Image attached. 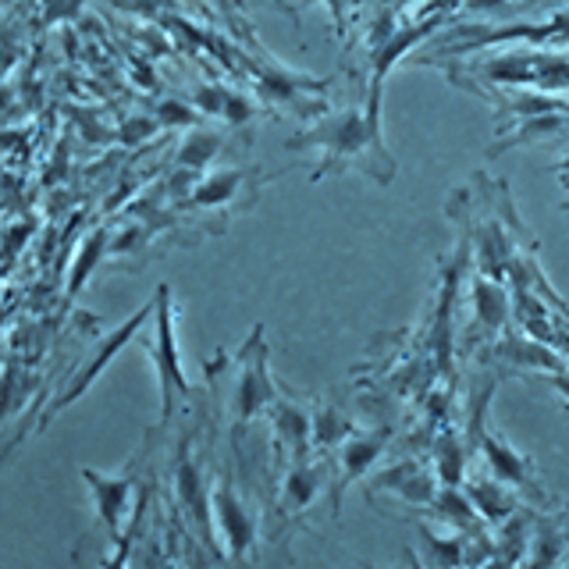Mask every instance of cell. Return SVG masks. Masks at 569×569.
<instances>
[{"label": "cell", "instance_id": "obj_1", "mask_svg": "<svg viewBox=\"0 0 569 569\" xmlns=\"http://www.w3.org/2000/svg\"><path fill=\"white\" fill-rule=\"evenodd\" d=\"M150 356L157 363V381H160V417H171L178 402L189 396V381L182 370V356H178V338H174V317H171V292L168 284H160L157 292V342L150 346Z\"/></svg>", "mask_w": 569, "mask_h": 569}, {"label": "cell", "instance_id": "obj_2", "mask_svg": "<svg viewBox=\"0 0 569 569\" xmlns=\"http://www.w3.org/2000/svg\"><path fill=\"white\" fill-rule=\"evenodd\" d=\"M231 406H236L239 427L249 423L257 413H263L267 406H274V385H271V373H267V363H263L260 328L253 331L249 346L239 356V381H236V396H231Z\"/></svg>", "mask_w": 569, "mask_h": 569}, {"label": "cell", "instance_id": "obj_3", "mask_svg": "<svg viewBox=\"0 0 569 569\" xmlns=\"http://www.w3.org/2000/svg\"><path fill=\"white\" fill-rule=\"evenodd\" d=\"M210 509H213V523L221 527L224 541L231 548V559H242V551L257 538V520H253V512L239 502L231 480H218V488L210 491Z\"/></svg>", "mask_w": 569, "mask_h": 569}, {"label": "cell", "instance_id": "obj_4", "mask_svg": "<svg viewBox=\"0 0 569 569\" xmlns=\"http://www.w3.org/2000/svg\"><path fill=\"white\" fill-rule=\"evenodd\" d=\"M174 495H178V506L189 512V520L196 523V530H203L207 545H213V509H210V495L203 491V477L200 467L192 462L189 449H182L178 456V467H174Z\"/></svg>", "mask_w": 569, "mask_h": 569}, {"label": "cell", "instance_id": "obj_5", "mask_svg": "<svg viewBox=\"0 0 569 569\" xmlns=\"http://www.w3.org/2000/svg\"><path fill=\"white\" fill-rule=\"evenodd\" d=\"M82 480L93 491V506L100 523H107V530L118 533L124 516H129V502H132V477H103L97 470H82Z\"/></svg>", "mask_w": 569, "mask_h": 569}, {"label": "cell", "instance_id": "obj_6", "mask_svg": "<svg viewBox=\"0 0 569 569\" xmlns=\"http://www.w3.org/2000/svg\"><path fill=\"white\" fill-rule=\"evenodd\" d=\"M153 310H157V299H153V307H142V310H136V313H132V320H124V325L118 328V335H111V338H107V342L100 346V352L93 356V363H86V367L76 373V381L68 385V391H64L61 402L53 406V409H61V406H68V402H76V399L82 396V391L100 378V370L107 367V360H111V356H114L124 342H129V338H132L142 325H147V317H150Z\"/></svg>", "mask_w": 569, "mask_h": 569}, {"label": "cell", "instance_id": "obj_7", "mask_svg": "<svg viewBox=\"0 0 569 569\" xmlns=\"http://www.w3.org/2000/svg\"><path fill=\"white\" fill-rule=\"evenodd\" d=\"M370 488H391L402 498H409V502H435V480L417 462H402V467L381 473Z\"/></svg>", "mask_w": 569, "mask_h": 569}, {"label": "cell", "instance_id": "obj_8", "mask_svg": "<svg viewBox=\"0 0 569 569\" xmlns=\"http://www.w3.org/2000/svg\"><path fill=\"white\" fill-rule=\"evenodd\" d=\"M385 441H388V431H378V435H352L342 445V480H346V485H352L356 477H363V470H370V462L381 456Z\"/></svg>", "mask_w": 569, "mask_h": 569}, {"label": "cell", "instance_id": "obj_9", "mask_svg": "<svg viewBox=\"0 0 569 569\" xmlns=\"http://www.w3.org/2000/svg\"><path fill=\"white\" fill-rule=\"evenodd\" d=\"M317 488H320L317 470H310V467H296V470L289 473V485H284L281 509H292V512L307 509V506L313 502V498H317Z\"/></svg>", "mask_w": 569, "mask_h": 569}, {"label": "cell", "instance_id": "obj_10", "mask_svg": "<svg viewBox=\"0 0 569 569\" xmlns=\"http://www.w3.org/2000/svg\"><path fill=\"white\" fill-rule=\"evenodd\" d=\"M485 452H488V462H491V470L502 477V480H520L523 477V462L516 452H509L506 445H498L491 438H485Z\"/></svg>", "mask_w": 569, "mask_h": 569}, {"label": "cell", "instance_id": "obj_11", "mask_svg": "<svg viewBox=\"0 0 569 569\" xmlns=\"http://www.w3.org/2000/svg\"><path fill=\"white\" fill-rule=\"evenodd\" d=\"M459 473H462V459H459V441L452 435H445L438 441V477L441 485L456 488L459 485Z\"/></svg>", "mask_w": 569, "mask_h": 569}, {"label": "cell", "instance_id": "obj_12", "mask_svg": "<svg viewBox=\"0 0 569 569\" xmlns=\"http://www.w3.org/2000/svg\"><path fill=\"white\" fill-rule=\"evenodd\" d=\"M349 435V427H346V420L335 413V409H325L317 420H313V441H320V445H335V441H342Z\"/></svg>", "mask_w": 569, "mask_h": 569}, {"label": "cell", "instance_id": "obj_13", "mask_svg": "<svg viewBox=\"0 0 569 569\" xmlns=\"http://www.w3.org/2000/svg\"><path fill=\"white\" fill-rule=\"evenodd\" d=\"M221 142L218 136H210V132H200V136H192L186 142V150H182V164H192V168H203L207 164V157L218 150Z\"/></svg>", "mask_w": 569, "mask_h": 569}, {"label": "cell", "instance_id": "obj_14", "mask_svg": "<svg viewBox=\"0 0 569 569\" xmlns=\"http://www.w3.org/2000/svg\"><path fill=\"white\" fill-rule=\"evenodd\" d=\"M103 249V231H97L93 239H89V246L82 249V257L76 260V271H71V284H68V292H76L79 284H82V274L93 271V263H97V253Z\"/></svg>", "mask_w": 569, "mask_h": 569}]
</instances>
